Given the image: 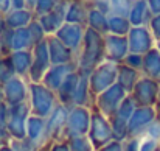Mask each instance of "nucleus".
Wrapping results in <instances>:
<instances>
[{
	"instance_id": "nucleus-1",
	"label": "nucleus",
	"mask_w": 160,
	"mask_h": 151,
	"mask_svg": "<svg viewBox=\"0 0 160 151\" xmlns=\"http://www.w3.org/2000/svg\"><path fill=\"white\" fill-rule=\"evenodd\" d=\"M104 61V36L92 28H87L81 50L76 55L78 72L81 75H90Z\"/></svg>"
},
{
	"instance_id": "nucleus-2",
	"label": "nucleus",
	"mask_w": 160,
	"mask_h": 151,
	"mask_svg": "<svg viewBox=\"0 0 160 151\" xmlns=\"http://www.w3.org/2000/svg\"><path fill=\"white\" fill-rule=\"evenodd\" d=\"M28 104L31 115L47 118L59 104L56 92L48 89L44 83H30L28 86Z\"/></svg>"
},
{
	"instance_id": "nucleus-3",
	"label": "nucleus",
	"mask_w": 160,
	"mask_h": 151,
	"mask_svg": "<svg viewBox=\"0 0 160 151\" xmlns=\"http://www.w3.org/2000/svg\"><path fill=\"white\" fill-rule=\"evenodd\" d=\"M118 65L120 64H115V62H110V61H104L89 75L90 91L95 95V98H97V95H100L106 89L112 87L113 84H117Z\"/></svg>"
},
{
	"instance_id": "nucleus-4",
	"label": "nucleus",
	"mask_w": 160,
	"mask_h": 151,
	"mask_svg": "<svg viewBox=\"0 0 160 151\" xmlns=\"http://www.w3.org/2000/svg\"><path fill=\"white\" fill-rule=\"evenodd\" d=\"M87 137L90 139L95 150L106 147L107 143L113 140V131H112L110 120L97 109H92V122H90V129H89Z\"/></svg>"
},
{
	"instance_id": "nucleus-5",
	"label": "nucleus",
	"mask_w": 160,
	"mask_h": 151,
	"mask_svg": "<svg viewBox=\"0 0 160 151\" xmlns=\"http://www.w3.org/2000/svg\"><path fill=\"white\" fill-rule=\"evenodd\" d=\"M90 122H92V109L84 106H73L68 111L64 140L76 136H87L90 129Z\"/></svg>"
},
{
	"instance_id": "nucleus-6",
	"label": "nucleus",
	"mask_w": 160,
	"mask_h": 151,
	"mask_svg": "<svg viewBox=\"0 0 160 151\" xmlns=\"http://www.w3.org/2000/svg\"><path fill=\"white\" fill-rule=\"evenodd\" d=\"M128 95L129 94L117 83L112 87L106 89L104 92H101L100 95H97V98H95V109L100 111L103 115H106L107 118L110 120L117 114L121 101L124 100Z\"/></svg>"
},
{
	"instance_id": "nucleus-7",
	"label": "nucleus",
	"mask_w": 160,
	"mask_h": 151,
	"mask_svg": "<svg viewBox=\"0 0 160 151\" xmlns=\"http://www.w3.org/2000/svg\"><path fill=\"white\" fill-rule=\"evenodd\" d=\"M68 107L64 104H58L54 111L45 118V143H53L64 140L65 125L68 118Z\"/></svg>"
},
{
	"instance_id": "nucleus-8",
	"label": "nucleus",
	"mask_w": 160,
	"mask_h": 151,
	"mask_svg": "<svg viewBox=\"0 0 160 151\" xmlns=\"http://www.w3.org/2000/svg\"><path fill=\"white\" fill-rule=\"evenodd\" d=\"M31 115V109L28 101L16 106H9L8 109V133L11 139H23L27 137V123Z\"/></svg>"
},
{
	"instance_id": "nucleus-9",
	"label": "nucleus",
	"mask_w": 160,
	"mask_h": 151,
	"mask_svg": "<svg viewBox=\"0 0 160 151\" xmlns=\"http://www.w3.org/2000/svg\"><path fill=\"white\" fill-rule=\"evenodd\" d=\"M52 59H50V50H48V42L47 39L34 45L33 49V64L28 73V81L30 83H42L44 76L47 72L52 69Z\"/></svg>"
},
{
	"instance_id": "nucleus-10",
	"label": "nucleus",
	"mask_w": 160,
	"mask_h": 151,
	"mask_svg": "<svg viewBox=\"0 0 160 151\" xmlns=\"http://www.w3.org/2000/svg\"><path fill=\"white\" fill-rule=\"evenodd\" d=\"M160 86L157 81L142 75L138 83L135 84L131 97L135 100L137 106H145V107H152L159 100Z\"/></svg>"
},
{
	"instance_id": "nucleus-11",
	"label": "nucleus",
	"mask_w": 160,
	"mask_h": 151,
	"mask_svg": "<svg viewBox=\"0 0 160 151\" xmlns=\"http://www.w3.org/2000/svg\"><path fill=\"white\" fill-rule=\"evenodd\" d=\"M129 53L146 55L156 47V39L149 30V27H132L128 34Z\"/></svg>"
},
{
	"instance_id": "nucleus-12",
	"label": "nucleus",
	"mask_w": 160,
	"mask_h": 151,
	"mask_svg": "<svg viewBox=\"0 0 160 151\" xmlns=\"http://www.w3.org/2000/svg\"><path fill=\"white\" fill-rule=\"evenodd\" d=\"M129 55V44L128 36H115V34H106L104 36V56L106 61L123 64L124 58Z\"/></svg>"
},
{
	"instance_id": "nucleus-13",
	"label": "nucleus",
	"mask_w": 160,
	"mask_h": 151,
	"mask_svg": "<svg viewBox=\"0 0 160 151\" xmlns=\"http://www.w3.org/2000/svg\"><path fill=\"white\" fill-rule=\"evenodd\" d=\"M86 30H87V27L65 22V23L58 30V33H56L54 36H56L61 42H64L70 50H73L78 55V51L81 50V45H82V42H84Z\"/></svg>"
},
{
	"instance_id": "nucleus-14",
	"label": "nucleus",
	"mask_w": 160,
	"mask_h": 151,
	"mask_svg": "<svg viewBox=\"0 0 160 151\" xmlns=\"http://www.w3.org/2000/svg\"><path fill=\"white\" fill-rule=\"evenodd\" d=\"M28 86H30V81L25 78H20V76L11 78L8 83L3 84L5 103L8 106L27 103L28 101Z\"/></svg>"
},
{
	"instance_id": "nucleus-15",
	"label": "nucleus",
	"mask_w": 160,
	"mask_h": 151,
	"mask_svg": "<svg viewBox=\"0 0 160 151\" xmlns=\"http://www.w3.org/2000/svg\"><path fill=\"white\" fill-rule=\"evenodd\" d=\"M157 118L156 109L154 107H145V106H138L137 111L134 112V115L129 120V137L134 136H140L142 133H145V129Z\"/></svg>"
},
{
	"instance_id": "nucleus-16",
	"label": "nucleus",
	"mask_w": 160,
	"mask_h": 151,
	"mask_svg": "<svg viewBox=\"0 0 160 151\" xmlns=\"http://www.w3.org/2000/svg\"><path fill=\"white\" fill-rule=\"evenodd\" d=\"M78 72V64L76 62H68V64H59V65H52V69L47 72V75L44 76L42 83L52 89V91H58L61 87V84L64 83V80L70 75Z\"/></svg>"
},
{
	"instance_id": "nucleus-17",
	"label": "nucleus",
	"mask_w": 160,
	"mask_h": 151,
	"mask_svg": "<svg viewBox=\"0 0 160 151\" xmlns=\"http://www.w3.org/2000/svg\"><path fill=\"white\" fill-rule=\"evenodd\" d=\"M48 42V50H50V59L53 65L59 64H68V62H76V53L70 50L64 42H61L56 36H47Z\"/></svg>"
},
{
	"instance_id": "nucleus-18",
	"label": "nucleus",
	"mask_w": 160,
	"mask_h": 151,
	"mask_svg": "<svg viewBox=\"0 0 160 151\" xmlns=\"http://www.w3.org/2000/svg\"><path fill=\"white\" fill-rule=\"evenodd\" d=\"M79 72H75V73H70L64 83L61 84V87L56 91V97L58 101L64 106H67L68 109H72L75 106V94H76V89H78V83H79Z\"/></svg>"
},
{
	"instance_id": "nucleus-19",
	"label": "nucleus",
	"mask_w": 160,
	"mask_h": 151,
	"mask_svg": "<svg viewBox=\"0 0 160 151\" xmlns=\"http://www.w3.org/2000/svg\"><path fill=\"white\" fill-rule=\"evenodd\" d=\"M89 9H90V6L86 2H82V0H70V5H68V9H67V14H65V22L87 27Z\"/></svg>"
},
{
	"instance_id": "nucleus-20",
	"label": "nucleus",
	"mask_w": 160,
	"mask_h": 151,
	"mask_svg": "<svg viewBox=\"0 0 160 151\" xmlns=\"http://www.w3.org/2000/svg\"><path fill=\"white\" fill-rule=\"evenodd\" d=\"M152 17L154 16L149 9L148 0H135L128 19L132 27H148Z\"/></svg>"
},
{
	"instance_id": "nucleus-21",
	"label": "nucleus",
	"mask_w": 160,
	"mask_h": 151,
	"mask_svg": "<svg viewBox=\"0 0 160 151\" xmlns=\"http://www.w3.org/2000/svg\"><path fill=\"white\" fill-rule=\"evenodd\" d=\"M6 25L8 28H12V30H19V28H25L28 27L36 17H34V13L28 8H22V9H12L9 11L6 16Z\"/></svg>"
},
{
	"instance_id": "nucleus-22",
	"label": "nucleus",
	"mask_w": 160,
	"mask_h": 151,
	"mask_svg": "<svg viewBox=\"0 0 160 151\" xmlns=\"http://www.w3.org/2000/svg\"><path fill=\"white\" fill-rule=\"evenodd\" d=\"M142 75H145L154 81H160V50L157 47H154L151 51L143 55Z\"/></svg>"
},
{
	"instance_id": "nucleus-23",
	"label": "nucleus",
	"mask_w": 160,
	"mask_h": 151,
	"mask_svg": "<svg viewBox=\"0 0 160 151\" xmlns=\"http://www.w3.org/2000/svg\"><path fill=\"white\" fill-rule=\"evenodd\" d=\"M142 78V72L140 70H135L132 67H128L126 64H120L118 65V80L117 83L131 95L135 84L138 83V80Z\"/></svg>"
},
{
	"instance_id": "nucleus-24",
	"label": "nucleus",
	"mask_w": 160,
	"mask_h": 151,
	"mask_svg": "<svg viewBox=\"0 0 160 151\" xmlns=\"http://www.w3.org/2000/svg\"><path fill=\"white\" fill-rule=\"evenodd\" d=\"M11 61H12L16 75L28 80V73H30V69H31V64H33V50L14 51L11 55Z\"/></svg>"
},
{
	"instance_id": "nucleus-25",
	"label": "nucleus",
	"mask_w": 160,
	"mask_h": 151,
	"mask_svg": "<svg viewBox=\"0 0 160 151\" xmlns=\"http://www.w3.org/2000/svg\"><path fill=\"white\" fill-rule=\"evenodd\" d=\"M27 137L39 147L45 143V118L30 115L27 123Z\"/></svg>"
},
{
	"instance_id": "nucleus-26",
	"label": "nucleus",
	"mask_w": 160,
	"mask_h": 151,
	"mask_svg": "<svg viewBox=\"0 0 160 151\" xmlns=\"http://www.w3.org/2000/svg\"><path fill=\"white\" fill-rule=\"evenodd\" d=\"M87 28H92V30L98 31L103 36L109 34V16H106L101 11H98L97 8L90 6L89 19H87Z\"/></svg>"
},
{
	"instance_id": "nucleus-27",
	"label": "nucleus",
	"mask_w": 160,
	"mask_h": 151,
	"mask_svg": "<svg viewBox=\"0 0 160 151\" xmlns=\"http://www.w3.org/2000/svg\"><path fill=\"white\" fill-rule=\"evenodd\" d=\"M33 49H34V41H33V36H31L28 27L14 30L12 53L14 51H20V50H33Z\"/></svg>"
},
{
	"instance_id": "nucleus-28",
	"label": "nucleus",
	"mask_w": 160,
	"mask_h": 151,
	"mask_svg": "<svg viewBox=\"0 0 160 151\" xmlns=\"http://www.w3.org/2000/svg\"><path fill=\"white\" fill-rule=\"evenodd\" d=\"M132 25L129 22L128 17H123V16H113L110 14L109 16V33L110 34H115V36H128L129 31H131Z\"/></svg>"
},
{
	"instance_id": "nucleus-29",
	"label": "nucleus",
	"mask_w": 160,
	"mask_h": 151,
	"mask_svg": "<svg viewBox=\"0 0 160 151\" xmlns=\"http://www.w3.org/2000/svg\"><path fill=\"white\" fill-rule=\"evenodd\" d=\"M110 125H112V131H113V140L124 142L129 137V122L128 120H124L118 115H113L110 118Z\"/></svg>"
},
{
	"instance_id": "nucleus-30",
	"label": "nucleus",
	"mask_w": 160,
	"mask_h": 151,
	"mask_svg": "<svg viewBox=\"0 0 160 151\" xmlns=\"http://www.w3.org/2000/svg\"><path fill=\"white\" fill-rule=\"evenodd\" d=\"M14 76H17V75H16L11 56H2L0 58V84L3 86L5 83H8Z\"/></svg>"
},
{
	"instance_id": "nucleus-31",
	"label": "nucleus",
	"mask_w": 160,
	"mask_h": 151,
	"mask_svg": "<svg viewBox=\"0 0 160 151\" xmlns=\"http://www.w3.org/2000/svg\"><path fill=\"white\" fill-rule=\"evenodd\" d=\"M135 0H110V14L129 17V13L134 6Z\"/></svg>"
},
{
	"instance_id": "nucleus-32",
	"label": "nucleus",
	"mask_w": 160,
	"mask_h": 151,
	"mask_svg": "<svg viewBox=\"0 0 160 151\" xmlns=\"http://www.w3.org/2000/svg\"><path fill=\"white\" fill-rule=\"evenodd\" d=\"M67 143L70 147V151H97L87 136L70 137V139H67Z\"/></svg>"
},
{
	"instance_id": "nucleus-33",
	"label": "nucleus",
	"mask_w": 160,
	"mask_h": 151,
	"mask_svg": "<svg viewBox=\"0 0 160 151\" xmlns=\"http://www.w3.org/2000/svg\"><path fill=\"white\" fill-rule=\"evenodd\" d=\"M137 103L135 100L131 97V95H128L124 100L121 101V104H120V107H118V111H117V114L115 115H118V117H121V118H124V120H131V117L134 115V112L137 111Z\"/></svg>"
},
{
	"instance_id": "nucleus-34",
	"label": "nucleus",
	"mask_w": 160,
	"mask_h": 151,
	"mask_svg": "<svg viewBox=\"0 0 160 151\" xmlns=\"http://www.w3.org/2000/svg\"><path fill=\"white\" fill-rule=\"evenodd\" d=\"M8 109L9 106L6 103H0V139L8 143L11 140V136L8 133Z\"/></svg>"
},
{
	"instance_id": "nucleus-35",
	"label": "nucleus",
	"mask_w": 160,
	"mask_h": 151,
	"mask_svg": "<svg viewBox=\"0 0 160 151\" xmlns=\"http://www.w3.org/2000/svg\"><path fill=\"white\" fill-rule=\"evenodd\" d=\"M8 145L12 148V151H38L39 145L34 143L33 140H30L28 137L23 139H11L8 142Z\"/></svg>"
},
{
	"instance_id": "nucleus-36",
	"label": "nucleus",
	"mask_w": 160,
	"mask_h": 151,
	"mask_svg": "<svg viewBox=\"0 0 160 151\" xmlns=\"http://www.w3.org/2000/svg\"><path fill=\"white\" fill-rule=\"evenodd\" d=\"M12 39H14V30L6 28L0 34V49H2V56H11L12 55Z\"/></svg>"
},
{
	"instance_id": "nucleus-37",
	"label": "nucleus",
	"mask_w": 160,
	"mask_h": 151,
	"mask_svg": "<svg viewBox=\"0 0 160 151\" xmlns=\"http://www.w3.org/2000/svg\"><path fill=\"white\" fill-rule=\"evenodd\" d=\"M56 5H58V0H38V2H36V6H34V9H33L34 17L39 19V17H42V16L52 13L54 8H56Z\"/></svg>"
},
{
	"instance_id": "nucleus-38",
	"label": "nucleus",
	"mask_w": 160,
	"mask_h": 151,
	"mask_svg": "<svg viewBox=\"0 0 160 151\" xmlns=\"http://www.w3.org/2000/svg\"><path fill=\"white\" fill-rule=\"evenodd\" d=\"M28 30H30V33H31V36H33L34 45H38L39 42H42V41L47 39V33L44 31V28H42V25H41V22H39L38 19H34V20L28 25Z\"/></svg>"
},
{
	"instance_id": "nucleus-39",
	"label": "nucleus",
	"mask_w": 160,
	"mask_h": 151,
	"mask_svg": "<svg viewBox=\"0 0 160 151\" xmlns=\"http://www.w3.org/2000/svg\"><path fill=\"white\" fill-rule=\"evenodd\" d=\"M123 64H126L128 67H132V69L142 72V69H143V55H138V53H129V55L124 58Z\"/></svg>"
},
{
	"instance_id": "nucleus-40",
	"label": "nucleus",
	"mask_w": 160,
	"mask_h": 151,
	"mask_svg": "<svg viewBox=\"0 0 160 151\" xmlns=\"http://www.w3.org/2000/svg\"><path fill=\"white\" fill-rule=\"evenodd\" d=\"M123 148H124V151H140V137L138 136L128 137L123 142Z\"/></svg>"
},
{
	"instance_id": "nucleus-41",
	"label": "nucleus",
	"mask_w": 160,
	"mask_h": 151,
	"mask_svg": "<svg viewBox=\"0 0 160 151\" xmlns=\"http://www.w3.org/2000/svg\"><path fill=\"white\" fill-rule=\"evenodd\" d=\"M148 27H149V30H151V33H152L156 42H160V14L159 16H154V17L151 19V22H149Z\"/></svg>"
},
{
	"instance_id": "nucleus-42",
	"label": "nucleus",
	"mask_w": 160,
	"mask_h": 151,
	"mask_svg": "<svg viewBox=\"0 0 160 151\" xmlns=\"http://www.w3.org/2000/svg\"><path fill=\"white\" fill-rule=\"evenodd\" d=\"M97 151H124V148H123V142L112 140L110 143H107L106 147H103V148H100Z\"/></svg>"
},
{
	"instance_id": "nucleus-43",
	"label": "nucleus",
	"mask_w": 160,
	"mask_h": 151,
	"mask_svg": "<svg viewBox=\"0 0 160 151\" xmlns=\"http://www.w3.org/2000/svg\"><path fill=\"white\" fill-rule=\"evenodd\" d=\"M9 11H12V2L11 0H0V14L6 16Z\"/></svg>"
},
{
	"instance_id": "nucleus-44",
	"label": "nucleus",
	"mask_w": 160,
	"mask_h": 151,
	"mask_svg": "<svg viewBox=\"0 0 160 151\" xmlns=\"http://www.w3.org/2000/svg\"><path fill=\"white\" fill-rule=\"evenodd\" d=\"M52 151H70V147H68L67 140L53 142V143H52Z\"/></svg>"
},
{
	"instance_id": "nucleus-45",
	"label": "nucleus",
	"mask_w": 160,
	"mask_h": 151,
	"mask_svg": "<svg viewBox=\"0 0 160 151\" xmlns=\"http://www.w3.org/2000/svg\"><path fill=\"white\" fill-rule=\"evenodd\" d=\"M149 9L152 13V16H159L160 14V0H148Z\"/></svg>"
},
{
	"instance_id": "nucleus-46",
	"label": "nucleus",
	"mask_w": 160,
	"mask_h": 151,
	"mask_svg": "<svg viewBox=\"0 0 160 151\" xmlns=\"http://www.w3.org/2000/svg\"><path fill=\"white\" fill-rule=\"evenodd\" d=\"M11 2H12V9L27 8V0H11Z\"/></svg>"
},
{
	"instance_id": "nucleus-47",
	"label": "nucleus",
	"mask_w": 160,
	"mask_h": 151,
	"mask_svg": "<svg viewBox=\"0 0 160 151\" xmlns=\"http://www.w3.org/2000/svg\"><path fill=\"white\" fill-rule=\"evenodd\" d=\"M6 28H8V25H6V19H5L3 14H0V34H2Z\"/></svg>"
},
{
	"instance_id": "nucleus-48",
	"label": "nucleus",
	"mask_w": 160,
	"mask_h": 151,
	"mask_svg": "<svg viewBox=\"0 0 160 151\" xmlns=\"http://www.w3.org/2000/svg\"><path fill=\"white\" fill-rule=\"evenodd\" d=\"M38 151H52V143L48 142V143H44V145H41Z\"/></svg>"
},
{
	"instance_id": "nucleus-49",
	"label": "nucleus",
	"mask_w": 160,
	"mask_h": 151,
	"mask_svg": "<svg viewBox=\"0 0 160 151\" xmlns=\"http://www.w3.org/2000/svg\"><path fill=\"white\" fill-rule=\"evenodd\" d=\"M36 2H38V0H27V8L33 11V9H34V6H36Z\"/></svg>"
},
{
	"instance_id": "nucleus-50",
	"label": "nucleus",
	"mask_w": 160,
	"mask_h": 151,
	"mask_svg": "<svg viewBox=\"0 0 160 151\" xmlns=\"http://www.w3.org/2000/svg\"><path fill=\"white\" fill-rule=\"evenodd\" d=\"M0 103H5V92H3V86L0 84Z\"/></svg>"
},
{
	"instance_id": "nucleus-51",
	"label": "nucleus",
	"mask_w": 160,
	"mask_h": 151,
	"mask_svg": "<svg viewBox=\"0 0 160 151\" xmlns=\"http://www.w3.org/2000/svg\"><path fill=\"white\" fill-rule=\"evenodd\" d=\"M0 151H12V148H11V147H9L8 143H5V145H3V147L0 148Z\"/></svg>"
},
{
	"instance_id": "nucleus-52",
	"label": "nucleus",
	"mask_w": 160,
	"mask_h": 151,
	"mask_svg": "<svg viewBox=\"0 0 160 151\" xmlns=\"http://www.w3.org/2000/svg\"><path fill=\"white\" fill-rule=\"evenodd\" d=\"M82 2H86V3L89 5V6H90V3H92V0H82Z\"/></svg>"
},
{
	"instance_id": "nucleus-53",
	"label": "nucleus",
	"mask_w": 160,
	"mask_h": 151,
	"mask_svg": "<svg viewBox=\"0 0 160 151\" xmlns=\"http://www.w3.org/2000/svg\"><path fill=\"white\" fill-rule=\"evenodd\" d=\"M3 145H5V142H3V140H2V139H0V148H2V147H3Z\"/></svg>"
},
{
	"instance_id": "nucleus-54",
	"label": "nucleus",
	"mask_w": 160,
	"mask_h": 151,
	"mask_svg": "<svg viewBox=\"0 0 160 151\" xmlns=\"http://www.w3.org/2000/svg\"><path fill=\"white\" fill-rule=\"evenodd\" d=\"M0 58H2V49H0Z\"/></svg>"
}]
</instances>
